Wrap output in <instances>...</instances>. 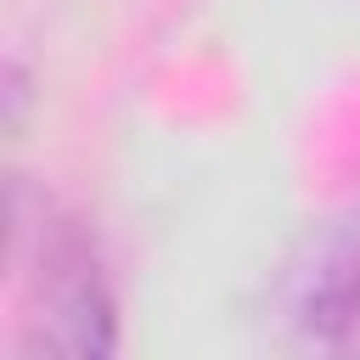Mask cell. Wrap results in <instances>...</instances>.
I'll return each instance as SVG.
<instances>
[{
  "mask_svg": "<svg viewBox=\"0 0 360 360\" xmlns=\"http://www.w3.org/2000/svg\"><path fill=\"white\" fill-rule=\"evenodd\" d=\"M292 326L315 343H349L360 332V214L326 225L292 264Z\"/></svg>",
  "mask_w": 360,
  "mask_h": 360,
  "instance_id": "obj_2",
  "label": "cell"
},
{
  "mask_svg": "<svg viewBox=\"0 0 360 360\" xmlns=\"http://www.w3.org/2000/svg\"><path fill=\"white\" fill-rule=\"evenodd\" d=\"M17 264L28 287L22 349H45V354L112 349V292L84 219L62 214L56 202H45L39 219H28L17 197Z\"/></svg>",
  "mask_w": 360,
  "mask_h": 360,
  "instance_id": "obj_1",
  "label": "cell"
}]
</instances>
